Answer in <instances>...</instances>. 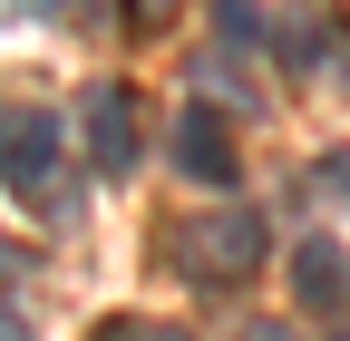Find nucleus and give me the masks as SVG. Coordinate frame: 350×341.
Masks as SVG:
<instances>
[{"label": "nucleus", "instance_id": "obj_1", "mask_svg": "<svg viewBox=\"0 0 350 341\" xmlns=\"http://www.w3.org/2000/svg\"><path fill=\"white\" fill-rule=\"evenodd\" d=\"M175 264H185L195 283H234V273H253V264H262V215H253V205H214V215L175 225Z\"/></svg>", "mask_w": 350, "mask_h": 341}, {"label": "nucleus", "instance_id": "obj_2", "mask_svg": "<svg viewBox=\"0 0 350 341\" xmlns=\"http://www.w3.org/2000/svg\"><path fill=\"white\" fill-rule=\"evenodd\" d=\"M59 137H68V127L49 108H10V117H0V176H10V186H49Z\"/></svg>", "mask_w": 350, "mask_h": 341}, {"label": "nucleus", "instance_id": "obj_3", "mask_svg": "<svg viewBox=\"0 0 350 341\" xmlns=\"http://www.w3.org/2000/svg\"><path fill=\"white\" fill-rule=\"evenodd\" d=\"M292 303H301V312H331V322L350 312V253H340L331 234H312V244L292 253Z\"/></svg>", "mask_w": 350, "mask_h": 341}, {"label": "nucleus", "instance_id": "obj_4", "mask_svg": "<svg viewBox=\"0 0 350 341\" xmlns=\"http://www.w3.org/2000/svg\"><path fill=\"white\" fill-rule=\"evenodd\" d=\"M175 166L195 186H234V137H224V108H185L175 117Z\"/></svg>", "mask_w": 350, "mask_h": 341}, {"label": "nucleus", "instance_id": "obj_5", "mask_svg": "<svg viewBox=\"0 0 350 341\" xmlns=\"http://www.w3.org/2000/svg\"><path fill=\"white\" fill-rule=\"evenodd\" d=\"M88 156H98V176L137 166V98L126 88H88Z\"/></svg>", "mask_w": 350, "mask_h": 341}, {"label": "nucleus", "instance_id": "obj_6", "mask_svg": "<svg viewBox=\"0 0 350 341\" xmlns=\"http://www.w3.org/2000/svg\"><path fill=\"white\" fill-rule=\"evenodd\" d=\"M340 29H350L340 10H321V0H292V10H282V39H273V59L301 78V68H321V59L340 49Z\"/></svg>", "mask_w": 350, "mask_h": 341}, {"label": "nucleus", "instance_id": "obj_7", "mask_svg": "<svg viewBox=\"0 0 350 341\" xmlns=\"http://www.w3.org/2000/svg\"><path fill=\"white\" fill-rule=\"evenodd\" d=\"M214 39L224 49H262V10L253 0H214Z\"/></svg>", "mask_w": 350, "mask_h": 341}, {"label": "nucleus", "instance_id": "obj_8", "mask_svg": "<svg viewBox=\"0 0 350 341\" xmlns=\"http://www.w3.org/2000/svg\"><path fill=\"white\" fill-rule=\"evenodd\" d=\"M312 195H331V205H350V147H340V156H321V166H312Z\"/></svg>", "mask_w": 350, "mask_h": 341}, {"label": "nucleus", "instance_id": "obj_9", "mask_svg": "<svg viewBox=\"0 0 350 341\" xmlns=\"http://www.w3.org/2000/svg\"><path fill=\"white\" fill-rule=\"evenodd\" d=\"M98 341H185V331H165V322H107Z\"/></svg>", "mask_w": 350, "mask_h": 341}, {"label": "nucleus", "instance_id": "obj_10", "mask_svg": "<svg viewBox=\"0 0 350 341\" xmlns=\"http://www.w3.org/2000/svg\"><path fill=\"white\" fill-rule=\"evenodd\" d=\"M165 10H175V0H126V20H137V29H156Z\"/></svg>", "mask_w": 350, "mask_h": 341}, {"label": "nucleus", "instance_id": "obj_11", "mask_svg": "<svg viewBox=\"0 0 350 341\" xmlns=\"http://www.w3.org/2000/svg\"><path fill=\"white\" fill-rule=\"evenodd\" d=\"M0 341H29V322H20V312H0Z\"/></svg>", "mask_w": 350, "mask_h": 341}, {"label": "nucleus", "instance_id": "obj_12", "mask_svg": "<svg viewBox=\"0 0 350 341\" xmlns=\"http://www.w3.org/2000/svg\"><path fill=\"white\" fill-rule=\"evenodd\" d=\"M243 341H292V331H273V322H262V331H243Z\"/></svg>", "mask_w": 350, "mask_h": 341}, {"label": "nucleus", "instance_id": "obj_13", "mask_svg": "<svg viewBox=\"0 0 350 341\" xmlns=\"http://www.w3.org/2000/svg\"><path fill=\"white\" fill-rule=\"evenodd\" d=\"M29 10H68V0H29Z\"/></svg>", "mask_w": 350, "mask_h": 341}, {"label": "nucleus", "instance_id": "obj_14", "mask_svg": "<svg viewBox=\"0 0 350 341\" xmlns=\"http://www.w3.org/2000/svg\"><path fill=\"white\" fill-rule=\"evenodd\" d=\"M10 273H20V264H0V283H10Z\"/></svg>", "mask_w": 350, "mask_h": 341}, {"label": "nucleus", "instance_id": "obj_15", "mask_svg": "<svg viewBox=\"0 0 350 341\" xmlns=\"http://www.w3.org/2000/svg\"><path fill=\"white\" fill-rule=\"evenodd\" d=\"M340 341H350V331H340Z\"/></svg>", "mask_w": 350, "mask_h": 341}]
</instances>
